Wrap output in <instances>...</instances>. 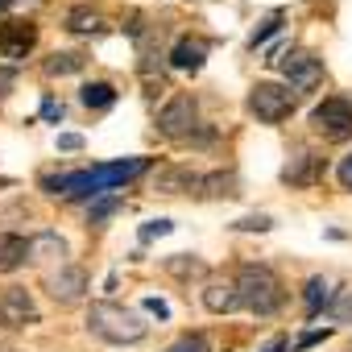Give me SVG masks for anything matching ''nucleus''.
<instances>
[{
	"label": "nucleus",
	"instance_id": "31",
	"mask_svg": "<svg viewBox=\"0 0 352 352\" xmlns=\"http://www.w3.org/2000/svg\"><path fill=\"white\" fill-rule=\"evenodd\" d=\"M58 149H83V137L79 133H63L58 137Z\"/></svg>",
	"mask_w": 352,
	"mask_h": 352
},
{
	"label": "nucleus",
	"instance_id": "6",
	"mask_svg": "<svg viewBox=\"0 0 352 352\" xmlns=\"http://www.w3.org/2000/svg\"><path fill=\"white\" fill-rule=\"evenodd\" d=\"M311 129L323 141H348L352 137V100L344 96H327L323 104L311 108Z\"/></svg>",
	"mask_w": 352,
	"mask_h": 352
},
{
	"label": "nucleus",
	"instance_id": "33",
	"mask_svg": "<svg viewBox=\"0 0 352 352\" xmlns=\"http://www.w3.org/2000/svg\"><path fill=\"white\" fill-rule=\"evenodd\" d=\"M331 336V327H323V331H307L302 340H298V348H311V344H319V340H327Z\"/></svg>",
	"mask_w": 352,
	"mask_h": 352
},
{
	"label": "nucleus",
	"instance_id": "3",
	"mask_svg": "<svg viewBox=\"0 0 352 352\" xmlns=\"http://www.w3.org/2000/svg\"><path fill=\"white\" fill-rule=\"evenodd\" d=\"M236 290H241V307L253 311L257 319H274L286 302L282 278L270 265H241L236 270Z\"/></svg>",
	"mask_w": 352,
	"mask_h": 352
},
{
	"label": "nucleus",
	"instance_id": "11",
	"mask_svg": "<svg viewBox=\"0 0 352 352\" xmlns=\"http://www.w3.org/2000/svg\"><path fill=\"white\" fill-rule=\"evenodd\" d=\"M38 46V25L34 21H5L0 25V58L21 63Z\"/></svg>",
	"mask_w": 352,
	"mask_h": 352
},
{
	"label": "nucleus",
	"instance_id": "25",
	"mask_svg": "<svg viewBox=\"0 0 352 352\" xmlns=\"http://www.w3.org/2000/svg\"><path fill=\"white\" fill-rule=\"evenodd\" d=\"M116 208H120V199H116V195H104V199H100V204L87 212V224H104V220H108Z\"/></svg>",
	"mask_w": 352,
	"mask_h": 352
},
{
	"label": "nucleus",
	"instance_id": "4",
	"mask_svg": "<svg viewBox=\"0 0 352 352\" xmlns=\"http://www.w3.org/2000/svg\"><path fill=\"white\" fill-rule=\"evenodd\" d=\"M249 116H257L261 124H282L290 112H294V87L290 83H253L249 100H245Z\"/></svg>",
	"mask_w": 352,
	"mask_h": 352
},
{
	"label": "nucleus",
	"instance_id": "27",
	"mask_svg": "<svg viewBox=\"0 0 352 352\" xmlns=\"http://www.w3.org/2000/svg\"><path fill=\"white\" fill-rule=\"evenodd\" d=\"M232 228H236V232H270L274 220H270V216H245V220H236Z\"/></svg>",
	"mask_w": 352,
	"mask_h": 352
},
{
	"label": "nucleus",
	"instance_id": "37",
	"mask_svg": "<svg viewBox=\"0 0 352 352\" xmlns=\"http://www.w3.org/2000/svg\"><path fill=\"white\" fill-rule=\"evenodd\" d=\"M0 352H9V348H0Z\"/></svg>",
	"mask_w": 352,
	"mask_h": 352
},
{
	"label": "nucleus",
	"instance_id": "30",
	"mask_svg": "<svg viewBox=\"0 0 352 352\" xmlns=\"http://www.w3.org/2000/svg\"><path fill=\"white\" fill-rule=\"evenodd\" d=\"M13 87H17V71L13 67H0V100H5Z\"/></svg>",
	"mask_w": 352,
	"mask_h": 352
},
{
	"label": "nucleus",
	"instance_id": "15",
	"mask_svg": "<svg viewBox=\"0 0 352 352\" xmlns=\"http://www.w3.org/2000/svg\"><path fill=\"white\" fill-rule=\"evenodd\" d=\"M30 261V241L21 232H0V274H13Z\"/></svg>",
	"mask_w": 352,
	"mask_h": 352
},
{
	"label": "nucleus",
	"instance_id": "7",
	"mask_svg": "<svg viewBox=\"0 0 352 352\" xmlns=\"http://www.w3.org/2000/svg\"><path fill=\"white\" fill-rule=\"evenodd\" d=\"M274 63L282 67V75L290 79L294 91H315V87L323 83V63H319L311 50H282Z\"/></svg>",
	"mask_w": 352,
	"mask_h": 352
},
{
	"label": "nucleus",
	"instance_id": "24",
	"mask_svg": "<svg viewBox=\"0 0 352 352\" xmlns=\"http://www.w3.org/2000/svg\"><path fill=\"white\" fill-rule=\"evenodd\" d=\"M278 25H282V13H270V17H265L257 30H253V38H249V50H257V46H261L270 34H278Z\"/></svg>",
	"mask_w": 352,
	"mask_h": 352
},
{
	"label": "nucleus",
	"instance_id": "16",
	"mask_svg": "<svg viewBox=\"0 0 352 352\" xmlns=\"http://www.w3.org/2000/svg\"><path fill=\"white\" fill-rule=\"evenodd\" d=\"M170 58V67H179V71H199L204 67V58H208V46L204 42H195V38H183V42H174V50L166 54Z\"/></svg>",
	"mask_w": 352,
	"mask_h": 352
},
{
	"label": "nucleus",
	"instance_id": "36",
	"mask_svg": "<svg viewBox=\"0 0 352 352\" xmlns=\"http://www.w3.org/2000/svg\"><path fill=\"white\" fill-rule=\"evenodd\" d=\"M5 5H9V0H0V9H5Z\"/></svg>",
	"mask_w": 352,
	"mask_h": 352
},
{
	"label": "nucleus",
	"instance_id": "29",
	"mask_svg": "<svg viewBox=\"0 0 352 352\" xmlns=\"http://www.w3.org/2000/svg\"><path fill=\"white\" fill-rule=\"evenodd\" d=\"M336 179H340V187H344V191H352V153H348V157H340Z\"/></svg>",
	"mask_w": 352,
	"mask_h": 352
},
{
	"label": "nucleus",
	"instance_id": "10",
	"mask_svg": "<svg viewBox=\"0 0 352 352\" xmlns=\"http://www.w3.org/2000/svg\"><path fill=\"white\" fill-rule=\"evenodd\" d=\"M46 290H50V298H54L58 307H75V302H83V294H87V270H79V265H58L54 274H46Z\"/></svg>",
	"mask_w": 352,
	"mask_h": 352
},
{
	"label": "nucleus",
	"instance_id": "17",
	"mask_svg": "<svg viewBox=\"0 0 352 352\" xmlns=\"http://www.w3.org/2000/svg\"><path fill=\"white\" fill-rule=\"evenodd\" d=\"M162 270H166L170 278H179V282L208 278V265H204L199 257H191V253H174V257H166V261H162Z\"/></svg>",
	"mask_w": 352,
	"mask_h": 352
},
{
	"label": "nucleus",
	"instance_id": "8",
	"mask_svg": "<svg viewBox=\"0 0 352 352\" xmlns=\"http://www.w3.org/2000/svg\"><path fill=\"white\" fill-rule=\"evenodd\" d=\"M323 170H327V162H323L315 149L294 145L290 157H286V166H282V183L294 187V191H307V187H315V183L323 179Z\"/></svg>",
	"mask_w": 352,
	"mask_h": 352
},
{
	"label": "nucleus",
	"instance_id": "2",
	"mask_svg": "<svg viewBox=\"0 0 352 352\" xmlns=\"http://www.w3.org/2000/svg\"><path fill=\"white\" fill-rule=\"evenodd\" d=\"M87 331L96 340H104V344H141L145 331H149V323H145V315L137 307L100 298V302L87 307Z\"/></svg>",
	"mask_w": 352,
	"mask_h": 352
},
{
	"label": "nucleus",
	"instance_id": "19",
	"mask_svg": "<svg viewBox=\"0 0 352 352\" xmlns=\"http://www.w3.org/2000/svg\"><path fill=\"white\" fill-rule=\"evenodd\" d=\"M331 282L327 278H307V290H302V307H307V315L315 319V315H323L327 307H331Z\"/></svg>",
	"mask_w": 352,
	"mask_h": 352
},
{
	"label": "nucleus",
	"instance_id": "23",
	"mask_svg": "<svg viewBox=\"0 0 352 352\" xmlns=\"http://www.w3.org/2000/svg\"><path fill=\"white\" fill-rule=\"evenodd\" d=\"M327 319L331 323H352V290H340L327 307Z\"/></svg>",
	"mask_w": 352,
	"mask_h": 352
},
{
	"label": "nucleus",
	"instance_id": "22",
	"mask_svg": "<svg viewBox=\"0 0 352 352\" xmlns=\"http://www.w3.org/2000/svg\"><path fill=\"white\" fill-rule=\"evenodd\" d=\"M67 253V241L58 232H42L30 241V261H46V257H63Z\"/></svg>",
	"mask_w": 352,
	"mask_h": 352
},
{
	"label": "nucleus",
	"instance_id": "28",
	"mask_svg": "<svg viewBox=\"0 0 352 352\" xmlns=\"http://www.w3.org/2000/svg\"><path fill=\"white\" fill-rule=\"evenodd\" d=\"M174 224L170 220H149V224H141V241H153V236H166Z\"/></svg>",
	"mask_w": 352,
	"mask_h": 352
},
{
	"label": "nucleus",
	"instance_id": "5",
	"mask_svg": "<svg viewBox=\"0 0 352 352\" xmlns=\"http://www.w3.org/2000/svg\"><path fill=\"white\" fill-rule=\"evenodd\" d=\"M195 124H199V104H195L191 91H174L166 100V108L157 112V133L170 137V141H191Z\"/></svg>",
	"mask_w": 352,
	"mask_h": 352
},
{
	"label": "nucleus",
	"instance_id": "21",
	"mask_svg": "<svg viewBox=\"0 0 352 352\" xmlns=\"http://www.w3.org/2000/svg\"><path fill=\"white\" fill-rule=\"evenodd\" d=\"M79 104L83 108H112L116 104V87L112 83H83L79 87Z\"/></svg>",
	"mask_w": 352,
	"mask_h": 352
},
{
	"label": "nucleus",
	"instance_id": "14",
	"mask_svg": "<svg viewBox=\"0 0 352 352\" xmlns=\"http://www.w3.org/2000/svg\"><path fill=\"white\" fill-rule=\"evenodd\" d=\"M204 307H208L212 315H232V311H241V290H236V278H232V282L212 278V282L204 286Z\"/></svg>",
	"mask_w": 352,
	"mask_h": 352
},
{
	"label": "nucleus",
	"instance_id": "34",
	"mask_svg": "<svg viewBox=\"0 0 352 352\" xmlns=\"http://www.w3.org/2000/svg\"><path fill=\"white\" fill-rule=\"evenodd\" d=\"M42 116H46V120H63V104L46 100V104H42Z\"/></svg>",
	"mask_w": 352,
	"mask_h": 352
},
{
	"label": "nucleus",
	"instance_id": "13",
	"mask_svg": "<svg viewBox=\"0 0 352 352\" xmlns=\"http://www.w3.org/2000/svg\"><path fill=\"white\" fill-rule=\"evenodd\" d=\"M195 195H199V199H236V195H241L236 170H208V174H199Z\"/></svg>",
	"mask_w": 352,
	"mask_h": 352
},
{
	"label": "nucleus",
	"instance_id": "1",
	"mask_svg": "<svg viewBox=\"0 0 352 352\" xmlns=\"http://www.w3.org/2000/svg\"><path fill=\"white\" fill-rule=\"evenodd\" d=\"M149 170V157H120V162H104L91 170H71V174H46L42 191L46 195H67V199H96V195H112L116 187L133 183L137 174Z\"/></svg>",
	"mask_w": 352,
	"mask_h": 352
},
{
	"label": "nucleus",
	"instance_id": "12",
	"mask_svg": "<svg viewBox=\"0 0 352 352\" xmlns=\"http://www.w3.org/2000/svg\"><path fill=\"white\" fill-rule=\"evenodd\" d=\"M199 187V170H187V166H166L153 174V191L162 195H195Z\"/></svg>",
	"mask_w": 352,
	"mask_h": 352
},
{
	"label": "nucleus",
	"instance_id": "18",
	"mask_svg": "<svg viewBox=\"0 0 352 352\" xmlns=\"http://www.w3.org/2000/svg\"><path fill=\"white\" fill-rule=\"evenodd\" d=\"M67 34H75V38H96V34H104V17L96 13V9H71L67 13Z\"/></svg>",
	"mask_w": 352,
	"mask_h": 352
},
{
	"label": "nucleus",
	"instance_id": "9",
	"mask_svg": "<svg viewBox=\"0 0 352 352\" xmlns=\"http://www.w3.org/2000/svg\"><path fill=\"white\" fill-rule=\"evenodd\" d=\"M38 319H42L38 302H34V294L25 286H5L0 290V327L17 331V327H34Z\"/></svg>",
	"mask_w": 352,
	"mask_h": 352
},
{
	"label": "nucleus",
	"instance_id": "35",
	"mask_svg": "<svg viewBox=\"0 0 352 352\" xmlns=\"http://www.w3.org/2000/svg\"><path fill=\"white\" fill-rule=\"evenodd\" d=\"M286 348H290V344H286V336H274V340H270L261 352H286Z\"/></svg>",
	"mask_w": 352,
	"mask_h": 352
},
{
	"label": "nucleus",
	"instance_id": "26",
	"mask_svg": "<svg viewBox=\"0 0 352 352\" xmlns=\"http://www.w3.org/2000/svg\"><path fill=\"white\" fill-rule=\"evenodd\" d=\"M166 352H212V344L204 336H183V340H174Z\"/></svg>",
	"mask_w": 352,
	"mask_h": 352
},
{
	"label": "nucleus",
	"instance_id": "32",
	"mask_svg": "<svg viewBox=\"0 0 352 352\" xmlns=\"http://www.w3.org/2000/svg\"><path fill=\"white\" fill-rule=\"evenodd\" d=\"M145 311H149V315H157V319H166V315H170V307H166L162 298H145Z\"/></svg>",
	"mask_w": 352,
	"mask_h": 352
},
{
	"label": "nucleus",
	"instance_id": "20",
	"mask_svg": "<svg viewBox=\"0 0 352 352\" xmlns=\"http://www.w3.org/2000/svg\"><path fill=\"white\" fill-rule=\"evenodd\" d=\"M87 67V58L83 54H50L46 63H42V71H46V79H63V75H79Z\"/></svg>",
	"mask_w": 352,
	"mask_h": 352
}]
</instances>
